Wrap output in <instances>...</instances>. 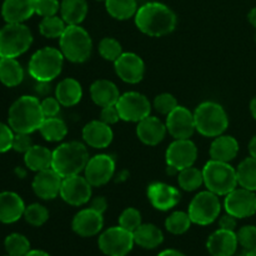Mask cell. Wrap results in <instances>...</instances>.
<instances>
[{
    "label": "cell",
    "instance_id": "6da1fadb",
    "mask_svg": "<svg viewBox=\"0 0 256 256\" xmlns=\"http://www.w3.org/2000/svg\"><path fill=\"white\" fill-rule=\"evenodd\" d=\"M135 24L140 32L149 36H165L174 32L176 26V15L165 4L150 2L138 9Z\"/></svg>",
    "mask_w": 256,
    "mask_h": 256
},
{
    "label": "cell",
    "instance_id": "7a4b0ae2",
    "mask_svg": "<svg viewBox=\"0 0 256 256\" xmlns=\"http://www.w3.org/2000/svg\"><path fill=\"white\" fill-rule=\"evenodd\" d=\"M42 105L38 98L24 95L15 100L9 109V126L14 132L32 134L35 130H39L40 125L44 122Z\"/></svg>",
    "mask_w": 256,
    "mask_h": 256
},
{
    "label": "cell",
    "instance_id": "3957f363",
    "mask_svg": "<svg viewBox=\"0 0 256 256\" xmlns=\"http://www.w3.org/2000/svg\"><path fill=\"white\" fill-rule=\"evenodd\" d=\"M88 162L89 152L86 146L79 142H69L59 145L52 152V168L64 179L84 172Z\"/></svg>",
    "mask_w": 256,
    "mask_h": 256
},
{
    "label": "cell",
    "instance_id": "277c9868",
    "mask_svg": "<svg viewBox=\"0 0 256 256\" xmlns=\"http://www.w3.org/2000/svg\"><path fill=\"white\" fill-rule=\"evenodd\" d=\"M59 39L60 52L69 62L80 64L86 62L92 55V38L80 25H68Z\"/></svg>",
    "mask_w": 256,
    "mask_h": 256
},
{
    "label": "cell",
    "instance_id": "5b68a950",
    "mask_svg": "<svg viewBox=\"0 0 256 256\" xmlns=\"http://www.w3.org/2000/svg\"><path fill=\"white\" fill-rule=\"evenodd\" d=\"M195 126L202 135L216 138L229 126V118L220 104L214 102H202L194 112Z\"/></svg>",
    "mask_w": 256,
    "mask_h": 256
},
{
    "label": "cell",
    "instance_id": "8992f818",
    "mask_svg": "<svg viewBox=\"0 0 256 256\" xmlns=\"http://www.w3.org/2000/svg\"><path fill=\"white\" fill-rule=\"evenodd\" d=\"M204 184L208 190L218 196L228 195L238 188L236 169L232 166L229 162L210 160L205 164L202 169Z\"/></svg>",
    "mask_w": 256,
    "mask_h": 256
},
{
    "label": "cell",
    "instance_id": "52a82bcc",
    "mask_svg": "<svg viewBox=\"0 0 256 256\" xmlns=\"http://www.w3.org/2000/svg\"><path fill=\"white\" fill-rule=\"evenodd\" d=\"M64 55L59 49L45 46L34 52L29 62V74L36 82H49L62 72Z\"/></svg>",
    "mask_w": 256,
    "mask_h": 256
},
{
    "label": "cell",
    "instance_id": "ba28073f",
    "mask_svg": "<svg viewBox=\"0 0 256 256\" xmlns=\"http://www.w3.org/2000/svg\"><path fill=\"white\" fill-rule=\"evenodd\" d=\"M32 34L22 22H8L0 29V58H18L29 50Z\"/></svg>",
    "mask_w": 256,
    "mask_h": 256
},
{
    "label": "cell",
    "instance_id": "9c48e42d",
    "mask_svg": "<svg viewBox=\"0 0 256 256\" xmlns=\"http://www.w3.org/2000/svg\"><path fill=\"white\" fill-rule=\"evenodd\" d=\"M220 212H222V202L219 196L208 190L195 195L189 205L188 214L194 224L209 225L219 218Z\"/></svg>",
    "mask_w": 256,
    "mask_h": 256
},
{
    "label": "cell",
    "instance_id": "30bf717a",
    "mask_svg": "<svg viewBox=\"0 0 256 256\" xmlns=\"http://www.w3.org/2000/svg\"><path fill=\"white\" fill-rule=\"evenodd\" d=\"M134 244L132 232L122 226L109 228L99 238V249L108 256H126Z\"/></svg>",
    "mask_w": 256,
    "mask_h": 256
},
{
    "label": "cell",
    "instance_id": "8fae6325",
    "mask_svg": "<svg viewBox=\"0 0 256 256\" xmlns=\"http://www.w3.org/2000/svg\"><path fill=\"white\" fill-rule=\"evenodd\" d=\"M115 106L119 112L120 119L124 122H139L149 116L152 112L149 99L136 92H129L120 95Z\"/></svg>",
    "mask_w": 256,
    "mask_h": 256
},
{
    "label": "cell",
    "instance_id": "7c38bea8",
    "mask_svg": "<svg viewBox=\"0 0 256 256\" xmlns=\"http://www.w3.org/2000/svg\"><path fill=\"white\" fill-rule=\"evenodd\" d=\"M225 212L232 215L236 219H245L256 214V194L252 190L234 189L232 192L225 195L224 200Z\"/></svg>",
    "mask_w": 256,
    "mask_h": 256
},
{
    "label": "cell",
    "instance_id": "4fadbf2b",
    "mask_svg": "<svg viewBox=\"0 0 256 256\" xmlns=\"http://www.w3.org/2000/svg\"><path fill=\"white\" fill-rule=\"evenodd\" d=\"M92 184L85 176L74 175V176L64 178L60 189V196L72 206H82L89 202L92 198Z\"/></svg>",
    "mask_w": 256,
    "mask_h": 256
},
{
    "label": "cell",
    "instance_id": "5bb4252c",
    "mask_svg": "<svg viewBox=\"0 0 256 256\" xmlns=\"http://www.w3.org/2000/svg\"><path fill=\"white\" fill-rule=\"evenodd\" d=\"M198 158V148L190 139H175L165 154L166 164L178 172L194 165Z\"/></svg>",
    "mask_w": 256,
    "mask_h": 256
},
{
    "label": "cell",
    "instance_id": "9a60e30c",
    "mask_svg": "<svg viewBox=\"0 0 256 256\" xmlns=\"http://www.w3.org/2000/svg\"><path fill=\"white\" fill-rule=\"evenodd\" d=\"M84 172L92 186H102L114 176L115 160L106 154L95 155L94 158L89 159Z\"/></svg>",
    "mask_w": 256,
    "mask_h": 256
},
{
    "label": "cell",
    "instance_id": "2e32d148",
    "mask_svg": "<svg viewBox=\"0 0 256 256\" xmlns=\"http://www.w3.org/2000/svg\"><path fill=\"white\" fill-rule=\"evenodd\" d=\"M166 129L174 139H190L196 130L194 112L178 105L166 118Z\"/></svg>",
    "mask_w": 256,
    "mask_h": 256
},
{
    "label": "cell",
    "instance_id": "e0dca14e",
    "mask_svg": "<svg viewBox=\"0 0 256 256\" xmlns=\"http://www.w3.org/2000/svg\"><path fill=\"white\" fill-rule=\"evenodd\" d=\"M114 68L118 76L128 84H138L145 74L144 62L134 52H122L114 62Z\"/></svg>",
    "mask_w": 256,
    "mask_h": 256
},
{
    "label": "cell",
    "instance_id": "ac0fdd59",
    "mask_svg": "<svg viewBox=\"0 0 256 256\" xmlns=\"http://www.w3.org/2000/svg\"><path fill=\"white\" fill-rule=\"evenodd\" d=\"M62 178L52 168L39 172L32 180V190L40 199L52 200L60 195Z\"/></svg>",
    "mask_w": 256,
    "mask_h": 256
},
{
    "label": "cell",
    "instance_id": "d6986e66",
    "mask_svg": "<svg viewBox=\"0 0 256 256\" xmlns=\"http://www.w3.org/2000/svg\"><path fill=\"white\" fill-rule=\"evenodd\" d=\"M148 198L155 209L168 212L179 202L180 192L176 188L165 182H152L148 188Z\"/></svg>",
    "mask_w": 256,
    "mask_h": 256
},
{
    "label": "cell",
    "instance_id": "ffe728a7",
    "mask_svg": "<svg viewBox=\"0 0 256 256\" xmlns=\"http://www.w3.org/2000/svg\"><path fill=\"white\" fill-rule=\"evenodd\" d=\"M72 226L74 232H76L79 236H94L98 232H102V226H104V218H102V214L88 208V209L80 210L75 215Z\"/></svg>",
    "mask_w": 256,
    "mask_h": 256
},
{
    "label": "cell",
    "instance_id": "44dd1931",
    "mask_svg": "<svg viewBox=\"0 0 256 256\" xmlns=\"http://www.w3.org/2000/svg\"><path fill=\"white\" fill-rule=\"evenodd\" d=\"M239 240L235 232L219 229L212 232L206 242L208 252L212 256H232L236 252Z\"/></svg>",
    "mask_w": 256,
    "mask_h": 256
},
{
    "label": "cell",
    "instance_id": "7402d4cb",
    "mask_svg": "<svg viewBox=\"0 0 256 256\" xmlns=\"http://www.w3.org/2000/svg\"><path fill=\"white\" fill-rule=\"evenodd\" d=\"M114 132L110 125L105 124L102 120H92L88 122L82 129V139L85 144L94 149H104L112 142Z\"/></svg>",
    "mask_w": 256,
    "mask_h": 256
},
{
    "label": "cell",
    "instance_id": "603a6c76",
    "mask_svg": "<svg viewBox=\"0 0 256 256\" xmlns=\"http://www.w3.org/2000/svg\"><path fill=\"white\" fill-rule=\"evenodd\" d=\"M166 124H164L159 118L150 116V115L138 122L136 126V135L140 142L150 146L162 142L166 135Z\"/></svg>",
    "mask_w": 256,
    "mask_h": 256
},
{
    "label": "cell",
    "instance_id": "cb8c5ba5",
    "mask_svg": "<svg viewBox=\"0 0 256 256\" xmlns=\"http://www.w3.org/2000/svg\"><path fill=\"white\" fill-rule=\"evenodd\" d=\"M25 204L22 198L12 192H0V222L12 224L24 216Z\"/></svg>",
    "mask_w": 256,
    "mask_h": 256
},
{
    "label": "cell",
    "instance_id": "d4e9b609",
    "mask_svg": "<svg viewBox=\"0 0 256 256\" xmlns=\"http://www.w3.org/2000/svg\"><path fill=\"white\" fill-rule=\"evenodd\" d=\"M35 14V0H5L2 15L6 22H24Z\"/></svg>",
    "mask_w": 256,
    "mask_h": 256
},
{
    "label": "cell",
    "instance_id": "484cf974",
    "mask_svg": "<svg viewBox=\"0 0 256 256\" xmlns=\"http://www.w3.org/2000/svg\"><path fill=\"white\" fill-rule=\"evenodd\" d=\"M90 96L98 106L105 108L116 105L120 92L114 82L110 80L100 79L92 82L90 86Z\"/></svg>",
    "mask_w": 256,
    "mask_h": 256
},
{
    "label": "cell",
    "instance_id": "4316f807",
    "mask_svg": "<svg viewBox=\"0 0 256 256\" xmlns=\"http://www.w3.org/2000/svg\"><path fill=\"white\" fill-rule=\"evenodd\" d=\"M239 152V142L230 135H219L210 146V156L212 160L230 162Z\"/></svg>",
    "mask_w": 256,
    "mask_h": 256
},
{
    "label": "cell",
    "instance_id": "83f0119b",
    "mask_svg": "<svg viewBox=\"0 0 256 256\" xmlns=\"http://www.w3.org/2000/svg\"><path fill=\"white\" fill-rule=\"evenodd\" d=\"M55 98L62 106H74L82 98V85L76 79L66 78L58 84L55 89Z\"/></svg>",
    "mask_w": 256,
    "mask_h": 256
},
{
    "label": "cell",
    "instance_id": "f1b7e54d",
    "mask_svg": "<svg viewBox=\"0 0 256 256\" xmlns=\"http://www.w3.org/2000/svg\"><path fill=\"white\" fill-rule=\"evenodd\" d=\"M24 162L26 168L32 172H42L52 168V152L40 145H32L24 154Z\"/></svg>",
    "mask_w": 256,
    "mask_h": 256
},
{
    "label": "cell",
    "instance_id": "f546056e",
    "mask_svg": "<svg viewBox=\"0 0 256 256\" xmlns=\"http://www.w3.org/2000/svg\"><path fill=\"white\" fill-rule=\"evenodd\" d=\"M60 14L68 25H80L88 15L86 0H62Z\"/></svg>",
    "mask_w": 256,
    "mask_h": 256
},
{
    "label": "cell",
    "instance_id": "4dcf8cb0",
    "mask_svg": "<svg viewBox=\"0 0 256 256\" xmlns=\"http://www.w3.org/2000/svg\"><path fill=\"white\" fill-rule=\"evenodd\" d=\"M24 79V70L14 58H0V82L5 86H18Z\"/></svg>",
    "mask_w": 256,
    "mask_h": 256
},
{
    "label": "cell",
    "instance_id": "1f68e13d",
    "mask_svg": "<svg viewBox=\"0 0 256 256\" xmlns=\"http://www.w3.org/2000/svg\"><path fill=\"white\" fill-rule=\"evenodd\" d=\"M134 242L144 249H155L164 242L162 230L152 224H142L134 232Z\"/></svg>",
    "mask_w": 256,
    "mask_h": 256
},
{
    "label": "cell",
    "instance_id": "d6a6232c",
    "mask_svg": "<svg viewBox=\"0 0 256 256\" xmlns=\"http://www.w3.org/2000/svg\"><path fill=\"white\" fill-rule=\"evenodd\" d=\"M42 136L48 142H62L68 134V126L64 120L59 118H45L39 128Z\"/></svg>",
    "mask_w": 256,
    "mask_h": 256
},
{
    "label": "cell",
    "instance_id": "836d02e7",
    "mask_svg": "<svg viewBox=\"0 0 256 256\" xmlns=\"http://www.w3.org/2000/svg\"><path fill=\"white\" fill-rule=\"evenodd\" d=\"M105 8L109 15L116 20H128L138 12L136 0H105Z\"/></svg>",
    "mask_w": 256,
    "mask_h": 256
},
{
    "label": "cell",
    "instance_id": "e575fe53",
    "mask_svg": "<svg viewBox=\"0 0 256 256\" xmlns=\"http://www.w3.org/2000/svg\"><path fill=\"white\" fill-rule=\"evenodd\" d=\"M236 176L240 186L256 192V159L250 156L242 160L236 169Z\"/></svg>",
    "mask_w": 256,
    "mask_h": 256
},
{
    "label": "cell",
    "instance_id": "d590c367",
    "mask_svg": "<svg viewBox=\"0 0 256 256\" xmlns=\"http://www.w3.org/2000/svg\"><path fill=\"white\" fill-rule=\"evenodd\" d=\"M178 182H179L180 188L185 192H195L204 184L202 170L196 169L194 166L185 168L179 172Z\"/></svg>",
    "mask_w": 256,
    "mask_h": 256
},
{
    "label": "cell",
    "instance_id": "8d00e7d4",
    "mask_svg": "<svg viewBox=\"0 0 256 256\" xmlns=\"http://www.w3.org/2000/svg\"><path fill=\"white\" fill-rule=\"evenodd\" d=\"M66 26L68 24L62 20V16L54 15V16L42 18V20L39 24V30L42 36L49 38V39H55V38L62 36Z\"/></svg>",
    "mask_w": 256,
    "mask_h": 256
},
{
    "label": "cell",
    "instance_id": "74e56055",
    "mask_svg": "<svg viewBox=\"0 0 256 256\" xmlns=\"http://www.w3.org/2000/svg\"><path fill=\"white\" fill-rule=\"evenodd\" d=\"M192 222L188 212H175L172 215H169V218L165 220V228L172 234L182 235L190 229Z\"/></svg>",
    "mask_w": 256,
    "mask_h": 256
},
{
    "label": "cell",
    "instance_id": "f35d334b",
    "mask_svg": "<svg viewBox=\"0 0 256 256\" xmlns=\"http://www.w3.org/2000/svg\"><path fill=\"white\" fill-rule=\"evenodd\" d=\"M5 250L12 256H25L30 252V242L24 235L22 234H10L6 236L4 242Z\"/></svg>",
    "mask_w": 256,
    "mask_h": 256
},
{
    "label": "cell",
    "instance_id": "ab89813d",
    "mask_svg": "<svg viewBox=\"0 0 256 256\" xmlns=\"http://www.w3.org/2000/svg\"><path fill=\"white\" fill-rule=\"evenodd\" d=\"M24 218L32 226H42L49 219V212L42 204H32L25 208Z\"/></svg>",
    "mask_w": 256,
    "mask_h": 256
},
{
    "label": "cell",
    "instance_id": "60d3db41",
    "mask_svg": "<svg viewBox=\"0 0 256 256\" xmlns=\"http://www.w3.org/2000/svg\"><path fill=\"white\" fill-rule=\"evenodd\" d=\"M99 54L108 62H115L122 54V44L114 38H104L99 42Z\"/></svg>",
    "mask_w": 256,
    "mask_h": 256
},
{
    "label": "cell",
    "instance_id": "b9f144b4",
    "mask_svg": "<svg viewBox=\"0 0 256 256\" xmlns=\"http://www.w3.org/2000/svg\"><path fill=\"white\" fill-rule=\"evenodd\" d=\"M142 225V214L135 208H128L119 216V226L134 232Z\"/></svg>",
    "mask_w": 256,
    "mask_h": 256
},
{
    "label": "cell",
    "instance_id": "7bdbcfd3",
    "mask_svg": "<svg viewBox=\"0 0 256 256\" xmlns=\"http://www.w3.org/2000/svg\"><path fill=\"white\" fill-rule=\"evenodd\" d=\"M178 106V100L175 99L174 95L169 92H164L155 98L154 108L158 112L162 115H169L175 108Z\"/></svg>",
    "mask_w": 256,
    "mask_h": 256
},
{
    "label": "cell",
    "instance_id": "ee69618b",
    "mask_svg": "<svg viewBox=\"0 0 256 256\" xmlns=\"http://www.w3.org/2000/svg\"><path fill=\"white\" fill-rule=\"evenodd\" d=\"M236 235L238 240H239V244L242 245L244 249H256V226H254V225L242 226Z\"/></svg>",
    "mask_w": 256,
    "mask_h": 256
},
{
    "label": "cell",
    "instance_id": "f6af8a7d",
    "mask_svg": "<svg viewBox=\"0 0 256 256\" xmlns=\"http://www.w3.org/2000/svg\"><path fill=\"white\" fill-rule=\"evenodd\" d=\"M60 10L58 0H35V14L42 18L54 16Z\"/></svg>",
    "mask_w": 256,
    "mask_h": 256
},
{
    "label": "cell",
    "instance_id": "bcb514c9",
    "mask_svg": "<svg viewBox=\"0 0 256 256\" xmlns=\"http://www.w3.org/2000/svg\"><path fill=\"white\" fill-rule=\"evenodd\" d=\"M14 130L8 125L0 122V152H6L12 149V140H14Z\"/></svg>",
    "mask_w": 256,
    "mask_h": 256
},
{
    "label": "cell",
    "instance_id": "7dc6e473",
    "mask_svg": "<svg viewBox=\"0 0 256 256\" xmlns=\"http://www.w3.org/2000/svg\"><path fill=\"white\" fill-rule=\"evenodd\" d=\"M40 105H42V114H44L45 118H54L59 114L60 106L62 104L59 102V100L56 98H45L42 102H40Z\"/></svg>",
    "mask_w": 256,
    "mask_h": 256
},
{
    "label": "cell",
    "instance_id": "c3c4849f",
    "mask_svg": "<svg viewBox=\"0 0 256 256\" xmlns=\"http://www.w3.org/2000/svg\"><path fill=\"white\" fill-rule=\"evenodd\" d=\"M32 146V138L30 134L24 132H15L14 140H12V149L18 152H26Z\"/></svg>",
    "mask_w": 256,
    "mask_h": 256
},
{
    "label": "cell",
    "instance_id": "681fc988",
    "mask_svg": "<svg viewBox=\"0 0 256 256\" xmlns=\"http://www.w3.org/2000/svg\"><path fill=\"white\" fill-rule=\"evenodd\" d=\"M100 120L108 125L116 124L120 120V115L116 106H115V105H112V106L102 108V112H100Z\"/></svg>",
    "mask_w": 256,
    "mask_h": 256
},
{
    "label": "cell",
    "instance_id": "f907efd6",
    "mask_svg": "<svg viewBox=\"0 0 256 256\" xmlns=\"http://www.w3.org/2000/svg\"><path fill=\"white\" fill-rule=\"evenodd\" d=\"M219 225L220 229L234 232L235 228H236V218H234L232 215L228 214L226 212V215H224V216L219 220Z\"/></svg>",
    "mask_w": 256,
    "mask_h": 256
},
{
    "label": "cell",
    "instance_id": "816d5d0a",
    "mask_svg": "<svg viewBox=\"0 0 256 256\" xmlns=\"http://www.w3.org/2000/svg\"><path fill=\"white\" fill-rule=\"evenodd\" d=\"M89 208H90V209L95 210V212H100V214H104L105 210H106V208H108L106 199H105V198H102V196L95 198V199L92 200Z\"/></svg>",
    "mask_w": 256,
    "mask_h": 256
},
{
    "label": "cell",
    "instance_id": "f5cc1de1",
    "mask_svg": "<svg viewBox=\"0 0 256 256\" xmlns=\"http://www.w3.org/2000/svg\"><path fill=\"white\" fill-rule=\"evenodd\" d=\"M249 154L250 156L256 159V135L250 140L249 142Z\"/></svg>",
    "mask_w": 256,
    "mask_h": 256
},
{
    "label": "cell",
    "instance_id": "db71d44e",
    "mask_svg": "<svg viewBox=\"0 0 256 256\" xmlns=\"http://www.w3.org/2000/svg\"><path fill=\"white\" fill-rule=\"evenodd\" d=\"M158 256H185V255L182 254V252H178V250L169 249V250H164V252H162Z\"/></svg>",
    "mask_w": 256,
    "mask_h": 256
},
{
    "label": "cell",
    "instance_id": "11a10c76",
    "mask_svg": "<svg viewBox=\"0 0 256 256\" xmlns=\"http://www.w3.org/2000/svg\"><path fill=\"white\" fill-rule=\"evenodd\" d=\"M39 84H38V92H40V94H46L48 92H49V88H48V82H38Z\"/></svg>",
    "mask_w": 256,
    "mask_h": 256
},
{
    "label": "cell",
    "instance_id": "9f6ffc18",
    "mask_svg": "<svg viewBox=\"0 0 256 256\" xmlns=\"http://www.w3.org/2000/svg\"><path fill=\"white\" fill-rule=\"evenodd\" d=\"M248 19H249L250 24L252 25V26L256 29V6L254 9H252V12H249V15H248Z\"/></svg>",
    "mask_w": 256,
    "mask_h": 256
},
{
    "label": "cell",
    "instance_id": "6f0895ef",
    "mask_svg": "<svg viewBox=\"0 0 256 256\" xmlns=\"http://www.w3.org/2000/svg\"><path fill=\"white\" fill-rule=\"evenodd\" d=\"M25 256H50L48 252H42V250H30Z\"/></svg>",
    "mask_w": 256,
    "mask_h": 256
},
{
    "label": "cell",
    "instance_id": "680465c9",
    "mask_svg": "<svg viewBox=\"0 0 256 256\" xmlns=\"http://www.w3.org/2000/svg\"><path fill=\"white\" fill-rule=\"evenodd\" d=\"M250 112H252V118L256 120V96L252 100V102H250Z\"/></svg>",
    "mask_w": 256,
    "mask_h": 256
},
{
    "label": "cell",
    "instance_id": "91938a15",
    "mask_svg": "<svg viewBox=\"0 0 256 256\" xmlns=\"http://www.w3.org/2000/svg\"><path fill=\"white\" fill-rule=\"evenodd\" d=\"M245 256H256V249L248 250V252H246V254H245Z\"/></svg>",
    "mask_w": 256,
    "mask_h": 256
},
{
    "label": "cell",
    "instance_id": "94428289",
    "mask_svg": "<svg viewBox=\"0 0 256 256\" xmlns=\"http://www.w3.org/2000/svg\"><path fill=\"white\" fill-rule=\"evenodd\" d=\"M99 2H105V0H99Z\"/></svg>",
    "mask_w": 256,
    "mask_h": 256
},
{
    "label": "cell",
    "instance_id": "6125c7cd",
    "mask_svg": "<svg viewBox=\"0 0 256 256\" xmlns=\"http://www.w3.org/2000/svg\"><path fill=\"white\" fill-rule=\"evenodd\" d=\"M6 256H12V255H6Z\"/></svg>",
    "mask_w": 256,
    "mask_h": 256
},
{
    "label": "cell",
    "instance_id": "be15d7a7",
    "mask_svg": "<svg viewBox=\"0 0 256 256\" xmlns=\"http://www.w3.org/2000/svg\"><path fill=\"white\" fill-rule=\"evenodd\" d=\"M255 39H256V38H255Z\"/></svg>",
    "mask_w": 256,
    "mask_h": 256
},
{
    "label": "cell",
    "instance_id": "e7e4bbea",
    "mask_svg": "<svg viewBox=\"0 0 256 256\" xmlns=\"http://www.w3.org/2000/svg\"><path fill=\"white\" fill-rule=\"evenodd\" d=\"M244 256H245V255H244Z\"/></svg>",
    "mask_w": 256,
    "mask_h": 256
}]
</instances>
